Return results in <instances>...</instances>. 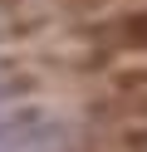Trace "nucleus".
Returning a JSON list of instances; mask_svg holds the SVG:
<instances>
[{"label": "nucleus", "mask_w": 147, "mask_h": 152, "mask_svg": "<svg viewBox=\"0 0 147 152\" xmlns=\"http://www.w3.org/2000/svg\"><path fill=\"white\" fill-rule=\"evenodd\" d=\"M98 123H147V59L118 64L93 98Z\"/></svg>", "instance_id": "obj_1"}, {"label": "nucleus", "mask_w": 147, "mask_h": 152, "mask_svg": "<svg viewBox=\"0 0 147 152\" xmlns=\"http://www.w3.org/2000/svg\"><path fill=\"white\" fill-rule=\"evenodd\" d=\"M83 39L103 59H132L147 54V5L142 10H118L103 20H83Z\"/></svg>", "instance_id": "obj_2"}, {"label": "nucleus", "mask_w": 147, "mask_h": 152, "mask_svg": "<svg viewBox=\"0 0 147 152\" xmlns=\"http://www.w3.org/2000/svg\"><path fill=\"white\" fill-rule=\"evenodd\" d=\"M88 152H147V123H98Z\"/></svg>", "instance_id": "obj_3"}, {"label": "nucleus", "mask_w": 147, "mask_h": 152, "mask_svg": "<svg viewBox=\"0 0 147 152\" xmlns=\"http://www.w3.org/2000/svg\"><path fill=\"white\" fill-rule=\"evenodd\" d=\"M59 5L74 15H88V20H103V15H118V10H142L147 0H59Z\"/></svg>", "instance_id": "obj_4"}]
</instances>
